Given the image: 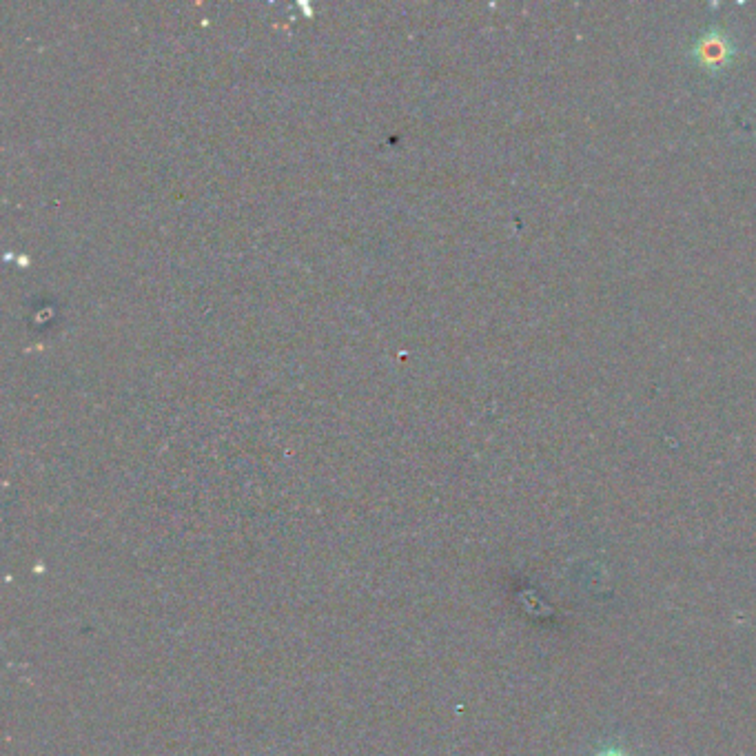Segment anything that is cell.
Listing matches in <instances>:
<instances>
[{
  "instance_id": "6da1fadb",
  "label": "cell",
  "mask_w": 756,
  "mask_h": 756,
  "mask_svg": "<svg viewBox=\"0 0 756 756\" xmlns=\"http://www.w3.org/2000/svg\"><path fill=\"white\" fill-rule=\"evenodd\" d=\"M692 56L697 58L699 67L723 69L725 65H730V60L734 56L732 40L725 36L721 29H712V32L703 34L697 40V45L692 49Z\"/></svg>"
},
{
  "instance_id": "7a4b0ae2",
  "label": "cell",
  "mask_w": 756,
  "mask_h": 756,
  "mask_svg": "<svg viewBox=\"0 0 756 756\" xmlns=\"http://www.w3.org/2000/svg\"><path fill=\"white\" fill-rule=\"evenodd\" d=\"M597 756H628V754L623 752V750H619V748H608L604 752H599Z\"/></svg>"
}]
</instances>
